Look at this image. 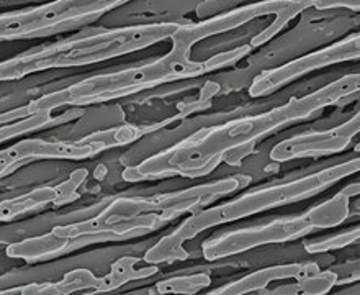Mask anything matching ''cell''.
<instances>
[{"mask_svg": "<svg viewBox=\"0 0 360 295\" xmlns=\"http://www.w3.org/2000/svg\"><path fill=\"white\" fill-rule=\"evenodd\" d=\"M359 192L360 184L352 182L334 197L314 205L302 215L278 218L270 223L256 225V227L239 228L210 238L202 246L203 258L207 261H218V259L236 256V254L246 253L249 249L264 246V244L295 241L316 230L338 227L349 218V200L351 197H357Z\"/></svg>", "mask_w": 360, "mask_h": 295, "instance_id": "cell-5", "label": "cell"}, {"mask_svg": "<svg viewBox=\"0 0 360 295\" xmlns=\"http://www.w3.org/2000/svg\"><path fill=\"white\" fill-rule=\"evenodd\" d=\"M254 149H256V143H248V144H243V146H236V148H231L228 149L226 153H223V163H226L228 166H239L244 159H246L249 154L254 153Z\"/></svg>", "mask_w": 360, "mask_h": 295, "instance_id": "cell-22", "label": "cell"}, {"mask_svg": "<svg viewBox=\"0 0 360 295\" xmlns=\"http://www.w3.org/2000/svg\"><path fill=\"white\" fill-rule=\"evenodd\" d=\"M56 197V187L46 186L34 189V191L25 194V196L4 200V202H0V223L10 222V220L28 212H37V210L48 207V205H54Z\"/></svg>", "mask_w": 360, "mask_h": 295, "instance_id": "cell-16", "label": "cell"}, {"mask_svg": "<svg viewBox=\"0 0 360 295\" xmlns=\"http://www.w3.org/2000/svg\"><path fill=\"white\" fill-rule=\"evenodd\" d=\"M212 286V277L207 272L190 274V276H174L159 281L151 287L149 294H185L192 295Z\"/></svg>", "mask_w": 360, "mask_h": 295, "instance_id": "cell-19", "label": "cell"}, {"mask_svg": "<svg viewBox=\"0 0 360 295\" xmlns=\"http://www.w3.org/2000/svg\"><path fill=\"white\" fill-rule=\"evenodd\" d=\"M360 237V227H354L347 232L334 234V237H328L324 239H319V241H311L304 244V249L309 254H318V253H328V251H334V249H342L349 246V244H354L359 241Z\"/></svg>", "mask_w": 360, "mask_h": 295, "instance_id": "cell-20", "label": "cell"}, {"mask_svg": "<svg viewBox=\"0 0 360 295\" xmlns=\"http://www.w3.org/2000/svg\"><path fill=\"white\" fill-rule=\"evenodd\" d=\"M339 274L336 271H319L311 276L303 277L290 286H280L274 291H267L266 294H278V295H290V294H302V295H324L338 284Z\"/></svg>", "mask_w": 360, "mask_h": 295, "instance_id": "cell-18", "label": "cell"}, {"mask_svg": "<svg viewBox=\"0 0 360 295\" xmlns=\"http://www.w3.org/2000/svg\"><path fill=\"white\" fill-rule=\"evenodd\" d=\"M311 7L318 10H328V8H351L354 12L360 10V0H311Z\"/></svg>", "mask_w": 360, "mask_h": 295, "instance_id": "cell-23", "label": "cell"}, {"mask_svg": "<svg viewBox=\"0 0 360 295\" xmlns=\"http://www.w3.org/2000/svg\"><path fill=\"white\" fill-rule=\"evenodd\" d=\"M360 58V34L352 33L344 39L329 44L318 51L308 53L302 58L292 59V61L282 64L278 68L267 69L256 76L251 86H249V96L254 99L266 97L274 94L277 89L287 86V84L297 81L304 74L323 69L333 64L356 61Z\"/></svg>", "mask_w": 360, "mask_h": 295, "instance_id": "cell-8", "label": "cell"}, {"mask_svg": "<svg viewBox=\"0 0 360 295\" xmlns=\"http://www.w3.org/2000/svg\"><path fill=\"white\" fill-rule=\"evenodd\" d=\"M100 243L98 237H92V234H86V237H76V238H63L56 237L51 232L43 234V237L27 238L23 241L13 243L7 246L5 253L8 258L13 259H23L28 263L37 261H46L54 256H61L64 253H71L74 249L89 246V244Z\"/></svg>", "mask_w": 360, "mask_h": 295, "instance_id": "cell-13", "label": "cell"}, {"mask_svg": "<svg viewBox=\"0 0 360 295\" xmlns=\"http://www.w3.org/2000/svg\"><path fill=\"white\" fill-rule=\"evenodd\" d=\"M319 271L316 263H290V264H278V266H270L254 271L248 276H244L238 281H233L224 286L210 291V295H244L257 292L266 289L269 284L275 281H285V279H300L311 276Z\"/></svg>", "mask_w": 360, "mask_h": 295, "instance_id": "cell-12", "label": "cell"}, {"mask_svg": "<svg viewBox=\"0 0 360 295\" xmlns=\"http://www.w3.org/2000/svg\"><path fill=\"white\" fill-rule=\"evenodd\" d=\"M360 74H347L303 97H292L287 103L251 117L234 118L212 125L190 134L174 146L144 159L138 166L123 171L127 182L154 181L166 177H203L223 163V153L248 143L261 142L278 130L307 122L323 108L341 105L359 97Z\"/></svg>", "mask_w": 360, "mask_h": 295, "instance_id": "cell-1", "label": "cell"}, {"mask_svg": "<svg viewBox=\"0 0 360 295\" xmlns=\"http://www.w3.org/2000/svg\"><path fill=\"white\" fill-rule=\"evenodd\" d=\"M359 169L360 158H352L349 161L334 164V166L308 174V176L293 179L290 182L272 184V186L254 189V191L243 194L238 199H233L226 203L219 205L224 217V223L236 222V220L252 217V215L266 212V210L311 199L334 186L341 179L359 172Z\"/></svg>", "mask_w": 360, "mask_h": 295, "instance_id": "cell-7", "label": "cell"}, {"mask_svg": "<svg viewBox=\"0 0 360 295\" xmlns=\"http://www.w3.org/2000/svg\"><path fill=\"white\" fill-rule=\"evenodd\" d=\"M131 0H51L0 13V42L46 38L90 25Z\"/></svg>", "mask_w": 360, "mask_h": 295, "instance_id": "cell-6", "label": "cell"}, {"mask_svg": "<svg viewBox=\"0 0 360 295\" xmlns=\"http://www.w3.org/2000/svg\"><path fill=\"white\" fill-rule=\"evenodd\" d=\"M81 110H69V112L59 115V117H53V112H39L37 115H32V117L18 120V122L0 125V143L22 137L28 132H38V130L53 127V125L71 122V120L81 117Z\"/></svg>", "mask_w": 360, "mask_h": 295, "instance_id": "cell-17", "label": "cell"}, {"mask_svg": "<svg viewBox=\"0 0 360 295\" xmlns=\"http://www.w3.org/2000/svg\"><path fill=\"white\" fill-rule=\"evenodd\" d=\"M360 132L359 112L338 127L323 132L302 133L282 139L270 149V159L274 163H287L292 159L319 158L328 154H338L346 151L352 139Z\"/></svg>", "mask_w": 360, "mask_h": 295, "instance_id": "cell-10", "label": "cell"}, {"mask_svg": "<svg viewBox=\"0 0 360 295\" xmlns=\"http://www.w3.org/2000/svg\"><path fill=\"white\" fill-rule=\"evenodd\" d=\"M86 177H87L86 169H77L76 172L71 174V177H69L68 181H64L59 184V186H56L58 197L54 205H64V203L72 202V200H77L79 199L77 189L82 186V182L86 181Z\"/></svg>", "mask_w": 360, "mask_h": 295, "instance_id": "cell-21", "label": "cell"}, {"mask_svg": "<svg viewBox=\"0 0 360 295\" xmlns=\"http://www.w3.org/2000/svg\"><path fill=\"white\" fill-rule=\"evenodd\" d=\"M251 177L238 174L218 179V181L200 184L182 191L158 194L151 197H117L100 212L97 217L86 222L59 225L51 230L53 234L63 238L76 237H98L100 241H113L108 230L117 223H124L139 215H156L162 223L176 220L184 213H193L203 207H208L214 200L231 196L241 187H246Z\"/></svg>", "mask_w": 360, "mask_h": 295, "instance_id": "cell-4", "label": "cell"}, {"mask_svg": "<svg viewBox=\"0 0 360 295\" xmlns=\"http://www.w3.org/2000/svg\"><path fill=\"white\" fill-rule=\"evenodd\" d=\"M308 7H311V0H264V2L244 5L241 8L218 15V17L205 20V22H200L197 25H179L171 39L184 44L185 48L192 49L195 44L205 38L243 27V25L252 22L256 18L288 12L298 15L302 10Z\"/></svg>", "mask_w": 360, "mask_h": 295, "instance_id": "cell-9", "label": "cell"}, {"mask_svg": "<svg viewBox=\"0 0 360 295\" xmlns=\"http://www.w3.org/2000/svg\"><path fill=\"white\" fill-rule=\"evenodd\" d=\"M139 263L138 258L133 256H124L120 258L118 261L112 264V269L107 276L100 277L98 287L95 289V294H103V292H112L115 289L124 286V284L141 281V279H149L156 276L159 272L158 264H148L146 268L136 269V264Z\"/></svg>", "mask_w": 360, "mask_h": 295, "instance_id": "cell-15", "label": "cell"}, {"mask_svg": "<svg viewBox=\"0 0 360 295\" xmlns=\"http://www.w3.org/2000/svg\"><path fill=\"white\" fill-rule=\"evenodd\" d=\"M251 46H241L233 51L218 54L207 61H193L190 58L192 49L184 44L172 42V49L166 56L151 59V61L138 64L120 71L102 73L77 81L71 86L59 89L56 92L44 94L27 103L28 113L37 115L39 112H53L64 105L71 107H86V105L103 103L110 100L133 96L149 89H156L164 84L176 82L180 79H193L217 69L234 64L251 51Z\"/></svg>", "mask_w": 360, "mask_h": 295, "instance_id": "cell-2", "label": "cell"}, {"mask_svg": "<svg viewBox=\"0 0 360 295\" xmlns=\"http://www.w3.org/2000/svg\"><path fill=\"white\" fill-rule=\"evenodd\" d=\"M179 23L166 22L90 30L77 37L59 39L0 61V82L18 81L30 74L49 69L79 68L110 61L171 39Z\"/></svg>", "mask_w": 360, "mask_h": 295, "instance_id": "cell-3", "label": "cell"}, {"mask_svg": "<svg viewBox=\"0 0 360 295\" xmlns=\"http://www.w3.org/2000/svg\"><path fill=\"white\" fill-rule=\"evenodd\" d=\"M100 277L95 276L89 269H74L68 272L59 282L28 284L15 289H4L0 294H20V295H68L86 289H97Z\"/></svg>", "mask_w": 360, "mask_h": 295, "instance_id": "cell-14", "label": "cell"}, {"mask_svg": "<svg viewBox=\"0 0 360 295\" xmlns=\"http://www.w3.org/2000/svg\"><path fill=\"white\" fill-rule=\"evenodd\" d=\"M221 223H224L221 207L197 210L187 220H184L172 233L166 234L154 246L149 248L143 259L148 264H158V266L162 263L185 261L188 253L184 249V243Z\"/></svg>", "mask_w": 360, "mask_h": 295, "instance_id": "cell-11", "label": "cell"}]
</instances>
